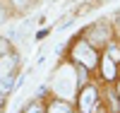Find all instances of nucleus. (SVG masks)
<instances>
[{
	"label": "nucleus",
	"instance_id": "2",
	"mask_svg": "<svg viewBox=\"0 0 120 113\" xmlns=\"http://www.w3.org/2000/svg\"><path fill=\"white\" fill-rule=\"evenodd\" d=\"M79 108H82V113H91L96 108V89L94 87H86L82 91V96H79Z\"/></svg>",
	"mask_w": 120,
	"mask_h": 113
},
{
	"label": "nucleus",
	"instance_id": "7",
	"mask_svg": "<svg viewBox=\"0 0 120 113\" xmlns=\"http://www.w3.org/2000/svg\"><path fill=\"white\" fill-rule=\"evenodd\" d=\"M24 113H43V108L38 106V104H29V106L24 108Z\"/></svg>",
	"mask_w": 120,
	"mask_h": 113
},
{
	"label": "nucleus",
	"instance_id": "4",
	"mask_svg": "<svg viewBox=\"0 0 120 113\" xmlns=\"http://www.w3.org/2000/svg\"><path fill=\"white\" fill-rule=\"evenodd\" d=\"M101 70H103V77L106 79H115V72H118V70H115V60L113 58H103V63H101Z\"/></svg>",
	"mask_w": 120,
	"mask_h": 113
},
{
	"label": "nucleus",
	"instance_id": "1",
	"mask_svg": "<svg viewBox=\"0 0 120 113\" xmlns=\"http://www.w3.org/2000/svg\"><path fill=\"white\" fill-rule=\"evenodd\" d=\"M75 60L79 65H84V67H94L96 65V53H94V48L89 43H79L75 48Z\"/></svg>",
	"mask_w": 120,
	"mask_h": 113
},
{
	"label": "nucleus",
	"instance_id": "5",
	"mask_svg": "<svg viewBox=\"0 0 120 113\" xmlns=\"http://www.w3.org/2000/svg\"><path fill=\"white\" fill-rule=\"evenodd\" d=\"M12 89H17L12 72H10V75H5V77H0V91H3V94H10Z\"/></svg>",
	"mask_w": 120,
	"mask_h": 113
},
{
	"label": "nucleus",
	"instance_id": "3",
	"mask_svg": "<svg viewBox=\"0 0 120 113\" xmlns=\"http://www.w3.org/2000/svg\"><path fill=\"white\" fill-rule=\"evenodd\" d=\"M15 65H17V55H10V53L0 55V77L10 75V72L15 70Z\"/></svg>",
	"mask_w": 120,
	"mask_h": 113
},
{
	"label": "nucleus",
	"instance_id": "9",
	"mask_svg": "<svg viewBox=\"0 0 120 113\" xmlns=\"http://www.w3.org/2000/svg\"><path fill=\"white\" fill-rule=\"evenodd\" d=\"M10 51V43H7V39H0V55H5Z\"/></svg>",
	"mask_w": 120,
	"mask_h": 113
},
{
	"label": "nucleus",
	"instance_id": "10",
	"mask_svg": "<svg viewBox=\"0 0 120 113\" xmlns=\"http://www.w3.org/2000/svg\"><path fill=\"white\" fill-rule=\"evenodd\" d=\"M108 58L118 60V58H120V51H118V48H108Z\"/></svg>",
	"mask_w": 120,
	"mask_h": 113
},
{
	"label": "nucleus",
	"instance_id": "8",
	"mask_svg": "<svg viewBox=\"0 0 120 113\" xmlns=\"http://www.w3.org/2000/svg\"><path fill=\"white\" fill-rule=\"evenodd\" d=\"M108 99H111V108H113V113H118V111H120V104H118V99H115V94H111Z\"/></svg>",
	"mask_w": 120,
	"mask_h": 113
},
{
	"label": "nucleus",
	"instance_id": "6",
	"mask_svg": "<svg viewBox=\"0 0 120 113\" xmlns=\"http://www.w3.org/2000/svg\"><path fill=\"white\" fill-rule=\"evenodd\" d=\"M48 113H72V108H70L65 101H53L51 108H48Z\"/></svg>",
	"mask_w": 120,
	"mask_h": 113
},
{
	"label": "nucleus",
	"instance_id": "12",
	"mask_svg": "<svg viewBox=\"0 0 120 113\" xmlns=\"http://www.w3.org/2000/svg\"><path fill=\"white\" fill-rule=\"evenodd\" d=\"M5 17H7V15H5V10H3V7H0V24H3V22H5Z\"/></svg>",
	"mask_w": 120,
	"mask_h": 113
},
{
	"label": "nucleus",
	"instance_id": "13",
	"mask_svg": "<svg viewBox=\"0 0 120 113\" xmlns=\"http://www.w3.org/2000/svg\"><path fill=\"white\" fill-rule=\"evenodd\" d=\"M5 104V94H3V91H0V106H3Z\"/></svg>",
	"mask_w": 120,
	"mask_h": 113
},
{
	"label": "nucleus",
	"instance_id": "11",
	"mask_svg": "<svg viewBox=\"0 0 120 113\" xmlns=\"http://www.w3.org/2000/svg\"><path fill=\"white\" fill-rule=\"evenodd\" d=\"M12 3H15V7H26L29 0H12Z\"/></svg>",
	"mask_w": 120,
	"mask_h": 113
},
{
	"label": "nucleus",
	"instance_id": "14",
	"mask_svg": "<svg viewBox=\"0 0 120 113\" xmlns=\"http://www.w3.org/2000/svg\"><path fill=\"white\" fill-rule=\"evenodd\" d=\"M118 94H120V84H118Z\"/></svg>",
	"mask_w": 120,
	"mask_h": 113
}]
</instances>
